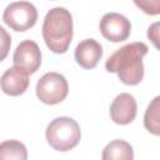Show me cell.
Wrapping results in <instances>:
<instances>
[{
    "label": "cell",
    "instance_id": "obj_7",
    "mask_svg": "<svg viewBox=\"0 0 160 160\" xmlns=\"http://www.w3.org/2000/svg\"><path fill=\"white\" fill-rule=\"evenodd\" d=\"M131 24L126 16L119 12H108L100 20V32L101 35L111 41L120 42L130 36Z\"/></svg>",
    "mask_w": 160,
    "mask_h": 160
},
{
    "label": "cell",
    "instance_id": "obj_5",
    "mask_svg": "<svg viewBox=\"0 0 160 160\" xmlns=\"http://www.w3.org/2000/svg\"><path fill=\"white\" fill-rule=\"evenodd\" d=\"M4 22L15 31H26L38 21V10L29 1H15L9 4L2 14Z\"/></svg>",
    "mask_w": 160,
    "mask_h": 160
},
{
    "label": "cell",
    "instance_id": "obj_10",
    "mask_svg": "<svg viewBox=\"0 0 160 160\" xmlns=\"http://www.w3.org/2000/svg\"><path fill=\"white\" fill-rule=\"evenodd\" d=\"M29 75L18 70L16 68H9L0 78V88L4 94L9 96H19L28 90Z\"/></svg>",
    "mask_w": 160,
    "mask_h": 160
},
{
    "label": "cell",
    "instance_id": "obj_11",
    "mask_svg": "<svg viewBox=\"0 0 160 160\" xmlns=\"http://www.w3.org/2000/svg\"><path fill=\"white\" fill-rule=\"evenodd\" d=\"M101 158L102 160H132L134 150L125 140L115 139L104 148Z\"/></svg>",
    "mask_w": 160,
    "mask_h": 160
},
{
    "label": "cell",
    "instance_id": "obj_8",
    "mask_svg": "<svg viewBox=\"0 0 160 160\" xmlns=\"http://www.w3.org/2000/svg\"><path fill=\"white\" fill-rule=\"evenodd\" d=\"M138 114V104L131 94H119L110 105V118L118 125H128L134 121Z\"/></svg>",
    "mask_w": 160,
    "mask_h": 160
},
{
    "label": "cell",
    "instance_id": "obj_6",
    "mask_svg": "<svg viewBox=\"0 0 160 160\" xmlns=\"http://www.w3.org/2000/svg\"><path fill=\"white\" fill-rule=\"evenodd\" d=\"M14 68L30 75L39 70L41 65V50L32 40L21 41L12 55Z\"/></svg>",
    "mask_w": 160,
    "mask_h": 160
},
{
    "label": "cell",
    "instance_id": "obj_3",
    "mask_svg": "<svg viewBox=\"0 0 160 160\" xmlns=\"http://www.w3.org/2000/svg\"><path fill=\"white\" fill-rule=\"evenodd\" d=\"M48 144L56 151H69L74 149L81 138L79 124L68 116L55 118L49 122L45 131Z\"/></svg>",
    "mask_w": 160,
    "mask_h": 160
},
{
    "label": "cell",
    "instance_id": "obj_12",
    "mask_svg": "<svg viewBox=\"0 0 160 160\" xmlns=\"http://www.w3.org/2000/svg\"><path fill=\"white\" fill-rule=\"evenodd\" d=\"M6 159H16V160H26L28 150L26 146L19 140H5L0 142V160Z\"/></svg>",
    "mask_w": 160,
    "mask_h": 160
},
{
    "label": "cell",
    "instance_id": "obj_9",
    "mask_svg": "<svg viewBox=\"0 0 160 160\" xmlns=\"http://www.w3.org/2000/svg\"><path fill=\"white\" fill-rule=\"evenodd\" d=\"M74 58L82 69H94L102 58V46L95 39H85L76 45Z\"/></svg>",
    "mask_w": 160,
    "mask_h": 160
},
{
    "label": "cell",
    "instance_id": "obj_16",
    "mask_svg": "<svg viewBox=\"0 0 160 160\" xmlns=\"http://www.w3.org/2000/svg\"><path fill=\"white\" fill-rule=\"evenodd\" d=\"M148 38L152 41L155 48H159V44H158V40H159V22H154L148 29Z\"/></svg>",
    "mask_w": 160,
    "mask_h": 160
},
{
    "label": "cell",
    "instance_id": "obj_1",
    "mask_svg": "<svg viewBox=\"0 0 160 160\" xmlns=\"http://www.w3.org/2000/svg\"><path fill=\"white\" fill-rule=\"evenodd\" d=\"M148 51V45L141 41L126 44L108 58L105 69L109 72H116L125 85H138L144 78L142 58Z\"/></svg>",
    "mask_w": 160,
    "mask_h": 160
},
{
    "label": "cell",
    "instance_id": "obj_13",
    "mask_svg": "<svg viewBox=\"0 0 160 160\" xmlns=\"http://www.w3.org/2000/svg\"><path fill=\"white\" fill-rule=\"evenodd\" d=\"M144 125L149 132L160 134V96H156L149 104L144 115Z\"/></svg>",
    "mask_w": 160,
    "mask_h": 160
},
{
    "label": "cell",
    "instance_id": "obj_15",
    "mask_svg": "<svg viewBox=\"0 0 160 160\" xmlns=\"http://www.w3.org/2000/svg\"><path fill=\"white\" fill-rule=\"evenodd\" d=\"M10 46H11V36L2 26H0V62L6 59Z\"/></svg>",
    "mask_w": 160,
    "mask_h": 160
},
{
    "label": "cell",
    "instance_id": "obj_4",
    "mask_svg": "<svg viewBox=\"0 0 160 160\" xmlns=\"http://www.w3.org/2000/svg\"><path fill=\"white\" fill-rule=\"evenodd\" d=\"M35 92L41 102L46 105H56L66 99L69 94V84L64 75L50 71L38 80Z\"/></svg>",
    "mask_w": 160,
    "mask_h": 160
},
{
    "label": "cell",
    "instance_id": "obj_2",
    "mask_svg": "<svg viewBox=\"0 0 160 160\" xmlns=\"http://www.w3.org/2000/svg\"><path fill=\"white\" fill-rule=\"evenodd\" d=\"M72 16L68 9L58 6L48 11L42 22V38L52 52H66L72 40Z\"/></svg>",
    "mask_w": 160,
    "mask_h": 160
},
{
    "label": "cell",
    "instance_id": "obj_14",
    "mask_svg": "<svg viewBox=\"0 0 160 160\" xmlns=\"http://www.w3.org/2000/svg\"><path fill=\"white\" fill-rule=\"evenodd\" d=\"M134 4L145 14L155 16L160 14V0H132Z\"/></svg>",
    "mask_w": 160,
    "mask_h": 160
}]
</instances>
